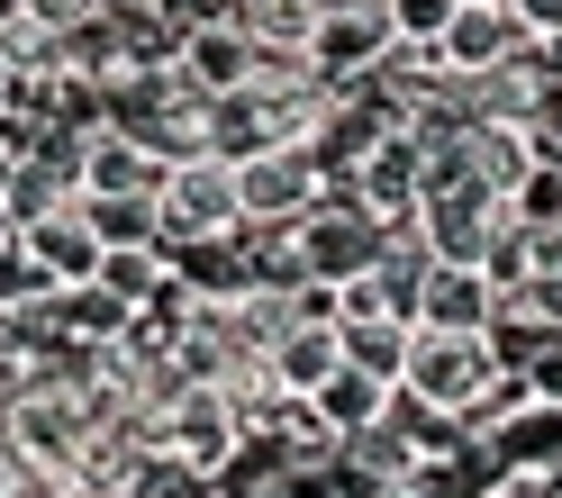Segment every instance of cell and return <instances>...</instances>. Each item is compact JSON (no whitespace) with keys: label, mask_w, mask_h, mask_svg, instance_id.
<instances>
[{"label":"cell","mask_w":562,"mask_h":498,"mask_svg":"<svg viewBox=\"0 0 562 498\" xmlns=\"http://www.w3.org/2000/svg\"><path fill=\"white\" fill-rule=\"evenodd\" d=\"M155 218H164V254L182 263L200 254V245H227L245 218H236V163L218 155H182V163H164V182H155Z\"/></svg>","instance_id":"6da1fadb"},{"label":"cell","mask_w":562,"mask_h":498,"mask_svg":"<svg viewBox=\"0 0 562 498\" xmlns=\"http://www.w3.org/2000/svg\"><path fill=\"white\" fill-rule=\"evenodd\" d=\"M499 372H508V363H499V344H490V336L408 327V363H400V381H391V389H408V399H427V408H445V417H463V408H472Z\"/></svg>","instance_id":"7a4b0ae2"},{"label":"cell","mask_w":562,"mask_h":498,"mask_svg":"<svg viewBox=\"0 0 562 498\" xmlns=\"http://www.w3.org/2000/svg\"><path fill=\"white\" fill-rule=\"evenodd\" d=\"M318 191H327V172L308 146H263L236 163V218L245 227H300L318 208Z\"/></svg>","instance_id":"3957f363"},{"label":"cell","mask_w":562,"mask_h":498,"mask_svg":"<svg viewBox=\"0 0 562 498\" xmlns=\"http://www.w3.org/2000/svg\"><path fill=\"white\" fill-rule=\"evenodd\" d=\"M164 453L191 462L200 480L227 472V462L245 453V417H236V399H227L218 381H191V389H172V399H164Z\"/></svg>","instance_id":"277c9868"},{"label":"cell","mask_w":562,"mask_h":498,"mask_svg":"<svg viewBox=\"0 0 562 498\" xmlns=\"http://www.w3.org/2000/svg\"><path fill=\"white\" fill-rule=\"evenodd\" d=\"M291 236H300V263H308V281H327V291H336V281H355V272L381 254V227H372V218H363V208L345 200L336 182L318 191V208H308V218H300Z\"/></svg>","instance_id":"5b68a950"},{"label":"cell","mask_w":562,"mask_h":498,"mask_svg":"<svg viewBox=\"0 0 562 498\" xmlns=\"http://www.w3.org/2000/svg\"><path fill=\"white\" fill-rule=\"evenodd\" d=\"M490 308H499V281L481 263H427L408 291V327H453V336H490Z\"/></svg>","instance_id":"8992f818"},{"label":"cell","mask_w":562,"mask_h":498,"mask_svg":"<svg viewBox=\"0 0 562 498\" xmlns=\"http://www.w3.org/2000/svg\"><path fill=\"white\" fill-rule=\"evenodd\" d=\"M526 46V27L499 10V0H453V19H445V37L427 46L436 55V73H453V82H472V73H490V64H508Z\"/></svg>","instance_id":"52a82bcc"},{"label":"cell","mask_w":562,"mask_h":498,"mask_svg":"<svg viewBox=\"0 0 562 498\" xmlns=\"http://www.w3.org/2000/svg\"><path fill=\"white\" fill-rule=\"evenodd\" d=\"M172 73H182L191 91H245L255 82V37H245L236 19H191L182 37H172Z\"/></svg>","instance_id":"ba28073f"},{"label":"cell","mask_w":562,"mask_h":498,"mask_svg":"<svg viewBox=\"0 0 562 498\" xmlns=\"http://www.w3.org/2000/svg\"><path fill=\"white\" fill-rule=\"evenodd\" d=\"M155 182H164V163L136 146L127 127L91 118V127L74 136V191H82V200H100V191H155Z\"/></svg>","instance_id":"9c48e42d"},{"label":"cell","mask_w":562,"mask_h":498,"mask_svg":"<svg viewBox=\"0 0 562 498\" xmlns=\"http://www.w3.org/2000/svg\"><path fill=\"white\" fill-rule=\"evenodd\" d=\"M453 146H463L472 191H490V200H517V191H526V172L544 163V155H536V127H490V118H472Z\"/></svg>","instance_id":"30bf717a"},{"label":"cell","mask_w":562,"mask_h":498,"mask_svg":"<svg viewBox=\"0 0 562 498\" xmlns=\"http://www.w3.org/2000/svg\"><path fill=\"white\" fill-rule=\"evenodd\" d=\"M336 363H345V353H336V317H300V327H281V336L263 344V372H272L281 399H308Z\"/></svg>","instance_id":"8fae6325"},{"label":"cell","mask_w":562,"mask_h":498,"mask_svg":"<svg viewBox=\"0 0 562 498\" xmlns=\"http://www.w3.org/2000/svg\"><path fill=\"white\" fill-rule=\"evenodd\" d=\"M227 19H236L263 55H308V37H318V19H327V0H227Z\"/></svg>","instance_id":"7c38bea8"},{"label":"cell","mask_w":562,"mask_h":498,"mask_svg":"<svg viewBox=\"0 0 562 498\" xmlns=\"http://www.w3.org/2000/svg\"><path fill=\"white\" fill-rule=\"evenodd\" d=\"M381 399H391V389H381L372 372H355V363H336V372H327L318 389H308L300 408L318 417V435L336 444V435H355V426H372V417H381Z\"/></svg>","instance_id":"4fadbf2b"},{"label":"cell","mask_w":562,"mask_h":498,"mask_svg":"<svg viewBox=\"0 0 562 498\" xmlns=\"http://www.w3.org/2000/svg\"><path fill=\"white\" fill-rule=\"evenodd\" d=\"M82 218H91V236H100V254H136V245H164L155 191H100V200H82Z\"/></svg>","instance_id":"5bb4252c"},{"label":"cell","mask_w":562,"mask_h":498,"mask_svg":"<svg viewBox=\"0 0 562 498\" xmlns=\"http://www.w3.org/2000/svg\"><path fill=\"white\" fill-rule=\"evenodd\" d=\"M336 353L391 389L400 363H408V317H336Z\"/></svg>","instance_id":"9a60e30c"},{"label":"cell","mask_w":562,"mask_h":498,"mask_svg":"<svg viewBox=\"0 0 562 498\" xmlns=\"http://www.w3.org/2000/svg\"><path fill=\"white\" fill-rule=\"evenodd\" d=\"M119 498H209V480L191 472V462H172V453L155 444V453L127 472V489H119Z\"/></svg>","instance_id":"2e32d148"},{"label":"cell","mask_w":562,"mask_h":498,"mask_svg":"<svg viewBox=\"0 0 562 498\" xmlns=\"http://www.w3.org/2000/svg\"><path fill=\"white\" fill-rule=\"evenodd\" d=\"M381 19H391V46H417V55H427V46L445 37L453 0H381Z\"/></svg>","instance_id":"e0dca14e"},{"label":"cell","mask_w":562,"mask_h":498,"mask_svg":"<svg viewBox=\"0 0 562 498\" xmlns=\"http://www.w3.org/2000/svg\"><path fill=\"white\" fill-rule=\"evenodd\" d=\"M499 10L526 27V37H562V0H499Z\"/></svg>","instance_id":"ac0fdd59"},{"label":"cell","mask_w":562,"mask_h":498,"mask_svg":"<svg viewBox=\"0 0 562 498\" xmlns=\"http://www.w3.org/2000/svg\"><path fill=\"white\" fill-rule=\"evenodd\" d=\"M472 498H553V489H544L536 472H490V480H481Z\"/></svg>","instance_id":"d6986e66"},{"label":"cell","mask_w":562,"mask_h":498,"mask_svg":"<svg viewBox=\"0 0 562 498\" xmlns=\"http://www.w3.org/2000/svg\"><path fill=\"white\" fill-rule=\"evenodd\" d=\"M10 155H19V146H10V136H0V182H10Z\"/></svg>","instance_id":"ffe728a7"},{"label":"cell","mask_w":562,"mask_h":498,"mask_svg":"<svg viewBox=\"0 0 562 498\" xmlns=\"http://www.w3.org/2000/svg\"><path fill=\"white\" fill-rule=\"evenodd\" d=\"M10 82H19V73H10V64H0V110H10Z\"/></svg>","instance_id":"44dd1931"},{"label":"cell","mask_w":562,"mask_h":498,"mask_svg":"<svg viewBox=\"0 0 562 498\" xmlns=\"http://www.w3.org/2000/svg\"><path fill=\"white\" fill-rule=\"evenodd\" d=\"M0 254H10V218H0Z\"/></svg>","instance_id":"7402d4cb"}]
</instances>
